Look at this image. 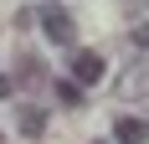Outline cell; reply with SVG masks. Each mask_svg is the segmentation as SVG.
<instances>
[{
    "label": "cell",
    "instance_id": "cell-1",
    "mask_svg": "<svg viewBox=\"0 0 149 144\" xmlns=\"http://www.w3.org/2000/svg\"><path fill=\"white\" fill-rule=\"evenodd\" d=\"M41 31H46V41H57V46H77V21L67 10H57V5L41 10Z\"/></svg>",
    "mask_w": 149,
    "mask_h": 144
},
{
    "label": "cell",
    "instance_id": "cell-2",
    "mask_svg": "<svg viewBox=\"0 0 149 144\" xmlns=\"http://www.w3.org/2000/svg\"><path fill=\"white\" fill-rule=\"evenodd\" d=\"M113 93L118 98H149V57H139L134 67L123 72L118 82H113Z\"/></svg>",
    "mask_w": 149,
    "mask_h": 144
},
{
    "label": "cell",
    "instance_id": "cell-3",
    "mask_svg": "<svg viewBox=\"0 0 149 144\" xmlns=\"http://www.w3.org/2000/svg\"><path fill=\"white\" fill-rule=\"evenodd\" d=\"M103 72H108V62L98 57V52H82V46L72 52V82H98Z\"/></svg>",
    "mask_w": 149,
    "mask_h": 144
},
{
    "label": "cell",
    "instance_id": "cell-4",
    "mask_svg": "<svg viewBox=\"0 0 149 144\" xmlns=\"http://www.w3.org/2000/svg\"><path fill=\"white\" fill-rule=\"evenodd\" d=\"M15 124H21L26 139H41V134H46V113L36 108V103H21V108H15Z\"/></svg>",
    "mask_w": 149,
    "mask_h": 144
},
{
    "label": "cell",
    "instance_id": "cell-5",
    "mask_svg": "<svg viewBox=\"0 0 149 144\" xmlns=\"http://www.w3.org/2000/svg\"><path fill=\"white\" fill-rule=\"evenodd\" d=\"M113 139H118V144H144L149 139V118H118Z\"/></svg>",
    "mask_w": 149,
    "mask_h": 144
},
{
    "label": "cell",
    "instance_id": "cell-6",
    "mask_svg": "<svg viewBox=\"0 0 149 144\" xmlns=\"http://www.w3.org/2000/svg\"><path fill=\"white\" fill-rule=\"evenodd\" d=\"M57 98L77 108V103H82V82H72V77H57Z\"/></svg>",
    "mask_w": 149,
    "mask_h": 144
},
{
    "label": "cell",
    "instance_id": "cell-7",
    "mask_svg": "<svg viewBox=\"0 0 149 144\" xmlns=\"http://www.w3.org/2000/svg\"><path fill=\"white\" fill-rule=\"evenodd\" d=\"M21 82H41V62L36 57H21V72H15Z\"/></svg>",
    "mask_w": 149,
    "mask_h": 144
},
{
    "label": "cell",
    "instance_id": "cell-8",
    "mask_svg": "<svg viewBox=\"0 0 149 144\" xmlns=\"http://www.w3.org/2000/svg\"><path fill=\"white\" fill-rule=\"evenodd\" d=\"M129 41H134V46H139V52H144V46H149V26H144V21H139V26H134V31H129Z\"/></svg>",
    "mask_w": 149,
    "mask_h": 144
},
{
    "label": "cell",
    "instance_id": "cell-9",
    "mask_svg": "<svg viewBox=\"0 0 149 144\" xmlns=\"http://www.w3.org/2000/svg\"><path fill=\"white\" fill-rule=\"evenodd\" d=\"M5 93H10V77H0V98H5Z\"/></svg>",
    "mask_w": 149,
    "mask_h": 144
},
{
    "label": "cell",
    "instance_id": "cell-10",
    "mask_svg": "<svg viewBox=\"0 0 149 144\" xmlns=\"http://www.w3.org/2000/svg\"><path fill=\"white\" fill-rule=\"evenodd\" d=\"M0 144H5V139H0Z\"/></svg>",
    "mask_w": 149,
    "mask_h": 144
}]
</instances>
